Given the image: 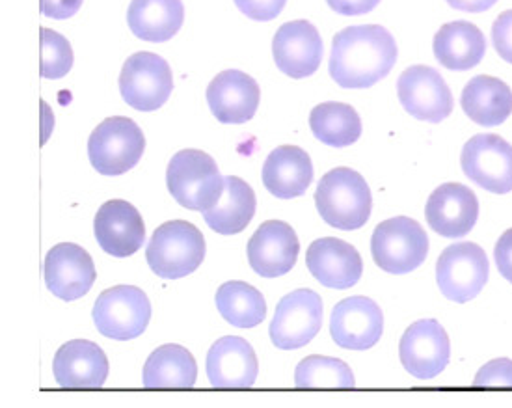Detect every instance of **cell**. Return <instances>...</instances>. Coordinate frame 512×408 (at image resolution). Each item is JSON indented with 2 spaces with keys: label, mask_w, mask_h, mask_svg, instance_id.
<instances>
[{
  "label": "cell",
  "mask_w": 512,
  "mask_h": 408,
  "mask_svg": "<svg viewBox=\"0 0 512 408\" xmlns=\"http://www.w3.org/2000/svg\"><path fill=\"white\" fill-rule=\"evenodd\" d=\"M306 265L321 286L339 291L356 286L364 274V261L358 250L336 237L313 241L306 252Z\"/></svg>",
  "instance_id": "44dd1931"
},
{
  "label": "cell",
  "mask_w": 512,
  "mask_h": 408,
  "mask_svg": "<svg viewBox=\"0 0 512 408\" xmlns=\"http://www.w3.org/2000/svg\"><path fill=\"white\" fill-rule=\"evenodd\" d=\"M198 379L194 356L185 347L168 343L149 354L142 371L146 388H192Z\"/></svg>",
  "instance_id": "f1b7e54d"
},
{
  "label": "cell",
  "mask_w": 512,
  "mask_h": 408,
  "mask_svg": "<svg viewBox=\"0 0 512 408\" xmlns=\"http://www.w3.org/2000/svg\"><path fill=\"white\" fill-rule=\"evenodd\" d=\"M82 0H40L41 14L49 19L64 21L81 10Z\"/></svg>",
  "instance_id": "8d00e7d4"
},
{
  "label": "cell",
  "mask_w": 512,
  "mask_h": 408,
  "mask_svg": "<svg viewBox=\"0 0 512 408\" xmlns=\"http://www.w3.org/2000/svg\"><path fill=\"white\" fill-rule=\"evenodd\" d=\"M397 43L380 25L343 28L332 40L330 77L347 90H365L390 75Z\"/></svg>",
  "instance_id": "6da1fadb"
},
{
  "label": "cell",
  "mask_w": 512,
  "mask_h": 408,
  "mask_svg": "<svg viewBox=\"0 0 512 408\" xmlns=\"http://www.w3.org/2000/svg\"><path fill=\"white\" fill-rule=\"evenodd\" d=\"M256 192L241 177H224L220 202L203 213L207 226L220 235H237L248 228L256 215Z\"/></svg>",
  "instance_id": "83f0119b"
},
{
  "label": "cell",
  "mask_w": 512,
  "mask_h": 408,
  "mask_svg": "<svg viewBox=\"0 0 512 408\" xmlns=\"http://www.w3.org/2000/svg\"><path fill=\"white\" fill-rule=\"evenodd\" d=\"M120 92L131 109L159 110L174 92L172 69L162 56L146 51L135 53L123 64Z\"/></svg>",
  "instance_id": "ba28073f"
},
{
  "label": "cell",
  "mask_w": 512,
  "mask_h": 408,
  "mask_svg": "<svg viewBox=\"0 0 512 408\" xmlns=\"http://www.w3.org/2000/svg\"><path fill=\"white\" fill-rule=\"evenodd\" d=\"M41 77L58 81L73 68V49L69 41L51 28H41Z\"/></svg>",
  "instance_id": "d6a6232c"
},
{
  "label": "cell",
  "mask_w": 512,
  "mask_h": 408,
  "mask_svg": "<svg viewBox=\"0 0 512 408\" xmlns=\"http://www.w3.org/2000/svg\"><path fill=\"white\" fill-rule=\"evenodd\" d=\"M397 96L403 109L419 122H444L455 107L444 77L431 66L405 69L397 81Z\"/></svg>",
  "instance_id": "7c38bea8"
},
{
  "label": "cell",
  "mask_w": 512,
  "mask_h": 408,
  "mask_svg": "<svg viewBox=\"0 0 512 408\" xmlns=\"http://www.w3.org/2000/svg\"><path fill=\"white\" fill-rule=\"evenodd\" d=\"M323 300L311 289L285 295L270 323V340L282 351H297L310 343L323 327Z\"/></svg>",
  "instance_id": "30bf717a"
},
{
  "label": "cell",
  "mask_w": 512,
  "mask_h": 408,
  "mask_svg": "<svg viewBox=\"0 0 512 408\" xmlns=\"http://www.w3.org/2000/svg\"><path fill=\"white\" fill-rule=\"evenodd\" d=\"M149 269L164 280H179L200 269L205 259L203 233L185 220L159 226L146 248Z\"/></svg>",
  "instance_id": "277c9868"
},
{
  "label": "cell",
  "mask_w": 512,
  "mask_h": 408,
  "mask_svg": "<svg viewBox=\"0 0 512 408\" xmlns=\"http://www.w3.org/2000/svg\"><path fill=\"white\" fill-rule=\"evenodd\" d=\"M315 205L324 222L341 232H354L371 217V189L364 176L339 166L324 174L315 192Z\"/></svg>",
  "instance_id": "7a4b0ae2"
},
{
  "label": "cell",
  "mask_w": 512,
  "mask_h": 408,
  "mask_svg": "<svg viewBox=\"0 0 512 408\" xmlns=\"http://www.w3.org/2000/svg\"><path fill=\"white\" fill-rule=\"evenodd\" d=\"M371 254L378 269L408 274L423 265L429 254V237L414 218L395 217L380 222L371 237Z\"/></svg>",
  "instance_id": "8992f818"
},
{
  "label": "cell",
  "mask_w": 512,
  "mask_h": 408,
  "mask_svg": "<svg viewBox=\"0 0 512 408\" xmlns=\"http://www.w3.org/2000/svg\"><path fill=\"white\" fill-rule=\"evenodd\" d=\"M166 185L177 204L189 211H209L224 194V177L205 151H177L166 170Z\"/></svg>",
  "instance_id": "3957f363"
},
{
  "label": "cell",
  "mask_w": 512,
  "mask_h": 408,
  "mask_svg": "<svg viewBox=\"0 0 512 408\" xmlns=\"http://www.w3.org/2000/svg\"><path fill=\"white\" fill-rule=\"evenodd\" d=\"M425 218L432 232L445 239H462L477 224L479 200L466 185L444 183L429 196Z\"/></svg>",
  "instance_id": "d6986e66"
},
{
  "label": "cell",
  "mask_w": 512,
  "mask_h": 408,
  "mask_svg": "<svg viewBox=\"0 0 512 408\" xmlns=\"http://www.w3.org/2000/svg\"><path fill=\"white\" fill-rule=\"evenodd\" d=\"M494 49L505 62L512 64V10L499 15L492 25Z\"/></svg>",
  "instance_id": "d590c367"
},
{
  "label": "cell",
  "mask_w": 512,
  "mask_h": 408,
  "mask_svg": "<svg viewBox=\"0 0 512 408\" xmlns=\"http://www.w3.org/2000/svg\"><path fill=\"white\" fill-rule=\"evenodd\" d=\"M494 259L499 274L512 284V228L499 237L494 248Z\"/></svg>",
  "instance_id": "74e56055"
},
{
  "label": "cell",
  "mask_w": 512,
  "mask_h": 408,
  "mask_svg": "<svg viewBox=\"0 0 512 408\" xmlns=\"http://www.w3.org/2000/svg\"><path fill=\"white\" fill-rule=\"evenodd\" d=\"M460 105L464 114L483 127H498L512 114V90L498 77H473L462 90Z\"/></svg>",
  "instance_id": "484cf974"
},
{
  "label": "cell",
  "mask_w": 512,
  "mask_h": 408,
  "mask_svg": "<svg viewBox=\"0 0 512 408\" xmlns=\"http://www.w3.org/2000/svg\"><path fill=\"white\" fill-rule=\"evenodd\" d=\"M272 55L276 68L291 79L311 77L323 62V38L319 30L306 19L289 21L272 40Z\"/></svg>",
  "instance_id": "9a60e30c"
},
{
  "label": "cell",
  "mask_w": 512,
  "mask_h": 408,
  "mask_svg": "<svg viewBox=\"0 0 512 408\" xmlns=\"http://www.w3.org/2000/svg\"><path fill=\"white\" fill-rule=\"evenodd\" d=\"M261 90L254 77L239 69L218 73L207 86V103L216 120L226 125H241L256 116Z\"/></svg>",
  "instance_id": "ffe728a7"
},
{
  "label": "cell",
  "mask_w": 512,
  "mask_h": 408,
  "mask_svg": "<svg viewBox=\"0 0 512 408\" xmlns=\"http://www.w3.org/2000/svg\"><path fill=\"white\" fill-rule=\"evenodd\" d=\"M287 0H235V6L252 21L267 23L282 14Z\"/></svg>",
  "instance_id": "e575fe53"
},
{
  "label": "cell",
  "mask_w": 512,
  "mask_h": 408,
  "mask_svg": "<svg viewBox=\"0 0 512 408\" xmlns=\"http://www.w3.org/2000/svg\"><path fill=\"white\" fill-rule=\"evenodd\" d=\"M460 166L481 189L492 194L512 192V146L501 136H472L462 148Z\"/></svg>",
  "instance_id": "8fae6325"
},
{
  "label": "cell",
  "mask_w": 512,
  "mask_h": 408,
  "mask_svg": "<svg viewBox=\"0 0 512 408\" xmlns=\"http://www.w3.org/2000/svg\"><path fill=\"white\" fill-rule=\"evenodd\" d=\"M295 384L298 388H352L356 381L343 360L313 354L298 364Z\"/></svg>",
  "instance_id": "1f68e13d"
},
{
  "label": "cell",
  "mask_w": 512,
  "mask_h": 408,
  "mask_svg": "<svg viewBox=\"0 0 512 408\" xmlns=\"http://www.w3.org/2000/svg\"><path fill=\"white\" fill-rule=\"evenodd\" d=\"M399 358L408 375L419 381L436 379L449 364L451 343L436 319H421L410 325L401 343Z\"/></svg>",
  "instance_id": "4fadbf2b"
},
{
  "label": "cell",
  "mask_w": 512,
  "mask_h": 408,
  "mask_svg": "<svg viewBox=\"0 0 512 408\" xmlns=\"http://www.w3.org/2000/svg\"><path fill=\"white\" fill-rule=\"evenodd\" d=\"M432 51L436 60L451 71H468L486 55L485 34L468 21L445 23L434 36Z\"/></svg>",
  "instance_id": "d4e9b609"
},
{
  "label": "cell",
  "mask_w": 512,
  "mask_h": 408,
  "mask_svg": "<svg viewBox=\"0 0 512 408\" xmlns=\"http://www.w3.org/2000/svg\"><path fill=\"white\" fill-rule=\"evenodd\" d=\"M300 254L295 230L282 220L263 222L250 237L246 256L252 271L263 278H280L293 271Z\"/></svg>",
  "instance_id": "e0dca14e"
},
{
  "label": "cell",
  "mask_w": 512,
  "mask_h": 408,
  "mask_svg": "<svg viewBox=\"0 0 512 408\" xmlns=\"http://www.w3.org/2000/svg\"><path fill=\"white\" fill-rule=\"evenodd\" d=\"M43 276L47 289L56 299L73 302L90 293L97 271L94 259L82 246L60 243L47 252Z\"/></svg>",
  "instance_id": "5bb4252c"
},
{
  "label": "cell",
  "mask_w": 512,
  "mask_h": 408,
  "mask_svg": "<svg viewBox=\"0 0 512 408\" xmlns=\"http://www.w3.org/2000/svg\"><path fill=\"white\" fill-rule=\"evenodd\" d=\"M92 317L101 336L135 340L146 332L151 321V302L140 287H110L95 300Z\"/></svg>",
  "instance_id": "52a82bcc"
},
{
  "label": "cell",
  "mask_w": 512,
  "mask_h": 408,
  "mask_svg": "<svg viewBox=\"0 0 512 408\" xmlns=\"http://www.w3.org/2000/svg\"><path fill=\"white\" fill-rule=\"evenodd\" d=\"M95 241L112 258H129L146 241L144 218L135 205L110 200L99 207L94 220Z\"/></svg>",
  "instance_id": "ac0fdd59"
},
{
  "label": "cell",
  "mask_w": 512,
  "mask_h": 408,
  "mask_svg": "<svg viewBox=\"0 0 512 408\" xmlns=\"http://www.w3.org/2000/svg\"><path fill=\"white\" fill-rule=\"evenodd\" d=\"M205 369L215 388H250L259 373L256 351L239 336H224L209 349Z\"/></svg>",
  "instance_id": "7402d4cb"
},
{
  "label": "cell",
  "mask_w": 512,
  "mask_h": 408,
  "mask_svg": "<svg viewBox=\"0 0 512 408\" xmlns=\"http://www.w3.org/2000/svg\"><path fill=\"white\" fill-rule=\"evenodd\" d=\"M53 373L62 388H99L108 377L107 354L94 341H68L54 354Z\"/></svg>",
  "instance_id": "603a6c76"
},
{
  "label": "cell",
  "mask_w": 512,
  "mask_h": 408,
  "mask_svg": "<svg viewBox=\"0 0 512 408\" xmlns=\"http://www.w3.org/2000/svg\"><path fill=\"white\" fill-rule=\"evenodd\" d=\"M261 179L265 189L280 200L304 196L313 181L310 155L298 146H280L267 157Z\"/></svg>",
  "instance_id": "cb8c5ba5"
},
{
  "label": "cell",
  "mask_w": 512,
  "mask_h": 408,
  "mask_svg": "<svg viewBox=\"0 0 512 408\" xmlns=\"http://www.w3.org/2000/svg\"><path fill=\"white\" fill-rule=\"evenodd\" d=\"M451 8L468 14H483L498 4V0H445Z\"/></svg>",
  "instance_id": "ab89813d"
},
{
  "label": "cell",
  "mask_w": 512,
  "mask_h": 408,
  "mask_svg": "<svg viewBox=\"0 0 512 408\" xmlns=\"http://www.w3.org/2000/svg\"><path fill=\"white\" fill-rule=\"evenodd\" d=\"M310 129L324 146L349 148L362 136V120L351 105L328 101L311 110Z\"/></svg>",
  "instance_id": "f546056e"
},
{
  "label": "cell",
  "mask_w": 512,
  "mask_h": 408,
  "mask_svg": "<svg viewBox=\"0 0 512 408\" xmlns=\"http://www.w3.org/2000/svg\"><path fill=\"white\" fill-rule=\"evenodd\" d=\"M326 2L336 14L345 15V17H356V15L373 12L380 0H326Z\"/></svg>",
  "instance_id": "f35d334b"
},
{
  "label": "cell",
  "mask_w": 512,
  "mask_h": 408,
  "mask_svg": "<svg viewBox=\"0 0 512 408\" xmlns=\"http://www.w3.org/2000/svg\"><path fill=\"white\" fill-rule=\"evenodd\" d=\"M146 150L142 129L125 116L99 123L88 140L90 163L101 176H122L140 163Z\"/></svg>",
  "instance_id": "5b68a950"
},
{
  "label": "cell",
  "mask_w": 512,
  "mask_h": 408,
  "mask_svg": "<svg viewBox=\"0 0 512 408\" xmlns=\"http://www.w3.org/2000/svg\"><path fill=\"white\" fill-rule=\"evenodd\" d=\"M475 386H512V360L498 358L479 369L473 379Z\"/></svg>",
  "instance_id": "836d02e7"
},
{
  "label": "cell",
  "mask_w": 512,
  "mask_h": 408,
  "mask_svg": "<svg viewBox=\"0 0 512 408\" xmlns=\"http://www.w3.org/2000/svg\"><path fill=\"white\" fill-rule=\"evenodd\" d=\"M185 23L181 0H133L127 10V25L140 40L164 43L172 40Z\"/></svg>",
  "instance_id": "4316f807"
},
{
  "label": "cell",
  "mask_w": 512,
  "mask_h": 408,
  "mask_svg": "<svg viewBox=\"0 0 512 408\" xmlns=\"http://www.w3.org/2000/svg\"><path fill=\"white\" fill-rule=\"evenodd\" d=\"M384 332V315L375 300L349 297L337 302L330 317V336L341 349L367 351Z\"/></svg>",
  "instance_id": "2e32d148"
},
{
  "label": "cell",
  "mask_w": 512,
  "mask_h": 408,
  "mask_svg": "<svg viewBox=\"0 0 512 408\" xmlns=\"http://www.w3.org/2000/svg\"><path fill=\"white\" fill-rule=\"evenodd\" d=\"M490 265L485 250L475 243L447 246L436 263V282L445 299L466 304L488 282Z\"/></svg>",
  "instance_id": "9c48e42d"
},
{
  "label": "cell",
  "mask_w": 512,
  "mask_h": 408,
  "mask_svg": "<svg viewBox=\"0 0 512 408\" xmlns=\"http://www.w3.org/2000/svg\"><path fill=\"white\" fill-rule=\"evenodd\" d=\"M216 308L235 328H256L267 317V302L261 291L246 282H226L216 291Z\"/></svg>",
  "instance_id": "4dcf8cb0"
}]
</instances>
